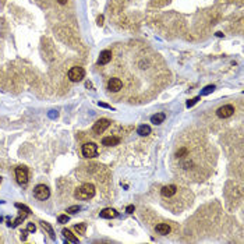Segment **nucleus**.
<instances>
[{
    "mask_svg": "<svg viewBox=\"0 0 244 244\" xmlns=\"http://www.w3.org/2000/svg\"><path fill=\"white\" fill-rule=\"evenodd\" d=\"M99 215H101V218H103V219H113V218L117 216V211L113 209V208H105V209L101 211Z\"/></svg>",
    "mask_w": 244,
    "mask_h": 244,
    "instance_id": "f8f14e48",
    "label": "nucleus"
},
{
    "mask_svg": "<svg viewBox=\"0 0 244 244\" xmlns=\"http://www.w3.org/2000/svg\"><path fill=\"white\" fill-rule=\"evenodd\" d=\"M134 209H135L134 205H129V207L126 208V212H127V213H133V212H134Z\"/></svg>",
    "mask_w": 244,
    "mask_h": 244,
    "instance_id": "393cba45",
    "label": "nucleus"
},
{
    "mask_svg": "<svg viewBox=\"0 0 244 244\" xmlns=\"http://www.w3.org/2000/svg\"><path fill=\"white\" fill-rule=\"evenodd\" d=\"M76 198L78 199H89L95 195V185L94 184H89V183H85L82 184L81 187H78L74 193Z\"/></svg>",
    "mask_w": 244,
    "mask_h": 244,
    "instance_id": "f257e3e1",
    "label": "nucleus"
},
{
    "mask_svg": "<svg viewBox=\"0 0 244 244\" xmlns=\"http://www.w3.org/2000/svg\"><path fill=\"white\" fill-rule=\"evenodd\" d=\"M84 77H85V70L82 67H78V66L71 67L70 71H68V78H70V81H73V82L81 81Z\"/></svg>",
    "mask_w": 244,
    "mask_h": 244,
    "instance_id": "20e7f679",
    "label": "nucleus"
},
{
    "mask_svg": "<svg viewBox=\"0 0 244 244\" xmlns=\"http://www.w3.org/2000/svg\"><path fill=\"white\" fill-rule=\"evenodd\" d=\"M0 183H2V177H0Z\"/></svg>",
    "mask_w": 244,
    "mask_h": 244,
    "instance_id": "c756f323",
    "label": "nucleus"
},
{
    "mask_svg": "<svg viewBox=\"0 0 244 244\" xmlns=\"http://www.w3.org/2000/svg\"><path fill=\"white\" fill-rule=\"evenodd\" d=\"M15 179L20 185H27L28 184V169L25 166H18L15 169Z\"/></svg>",
    "mask_w": 244,
    "mask_h": 244,
    "instance_id": "7ed1b4c3",
    "label": "nucleus"
},
{
    "mask_svg": "<svg viewBox=\"0 0 244 244\" xmlns=\"http://www.w3.org/2000/svg\"><path fill=\"white\" fill-rule=\"evenodd\" d=\"M57 2H59L60 4H66V3H67V0H57Z\"/></svg>",
    "mask_w": 244,
    "mask_h": 244,
    "instance_id": "cd10ccee",
    "label": "nucleus"
},
{
    "mask_svg": "<svg viewBox=\"0 0 244 244\" xmlns=\"http://www.w3.org/2000/svg\"><path fill=\"white\" fill-rule=\"evenodd\" d=\"M213 89H215V85H208V87H205L204 89H202L201 95L205 96V95H209L211 92H213Z\"/></svg>",
    "mask_w": 244,
    "mask_h": 244,
    "instance_id": "6ab92c4d",
    "label": "nucleus"
},
{
    "mask_svg": "<svg viewBox=\"0 0 244 244\" xmlns=\"http://www.w3.org/2000/svg\"><path fill=\"white\" fill-rule=\"evenodd\" d=\"M177 191H179V187L174 184H168L165 185V187H162V190H160V195H162V198H172V197H174L177 194Z\"/></svg>",
    "mask_w": 244,
    "mask_h": 244,
    "instance_id": "423d86ee",
    "label": "nucleus"
},
{
    "mask_svg": "<svg viewBox=\"0 0 244 244\" xmlns=\"http://www.w3.org/2000/svg\"><path fill=\"white\" fill-rule=\"evenodd\" d=\"M99 106H102V107H107V109H112V106H109V105H106V103H99Z\"/></svg>",
    "mask_w": 244,
    "mask_h": 244,
    "instance_id": "bb28decb",
    "label": "nucleus"
},
{
    "mask_svg": "<svg viewBox=\"0 0 244 244\" xmlns=\"http://www.w3.org/2000/svg\"><path fill=\"white\" fill-rule=\"evenodd\" d=\"M15 207L20 208V209H24L25 212H28V213H29V208H27L25 205H23V204H15Z\"/></svg>",
    "mask_w": 244,
    "mask_h": 244,
    "instance_id": "b1692460",
    "label": "nucleus"
},
{
    "mask_svg": "<svg viewBox=\"0 0 244 244\" xmlns=\"http://www.w3.org/2000/svg\"><path fill=\"white\" fill-rule=\"evenodd\" d=\"M27 230H28V232H35V230H37V226H35L34 223H29L28 226H27Z\"/></svg>",
    "mask_w": 244,
    "mask_h": 244,
    "instance_id": "5701e85b",
    "label": "nucleus"
},
{
    "mask_svg": "<svg viewBox=\"0 0 244 244\" xmlns=\"http://www.w3.org/2000/svg\"><path fill=\"white\" fill-rule=\"evenodd\" d=\"M74 230H76L77 234H85V230H87V224L85 223H78L74 226Z\"/></svg>",
    "mask_w": 244,
    "mask_h": 244,
    "instance_id": "f3484780",
    "label": "nucleus"
},
{
    "mask_svg": "<svg viewBox=\"0 0 244 244\" xmlns=\"http://www.w3.org/2000/svg\"><path fill=\"white\" fill-rule=\"evenodd\" d=\"M98 154V145L94 142H85L82 145V155L85 158H94Z\"/></svg>",
    "mask_w": 244,
    "mask_h": 244,
    "instance_id": "39448f33",
    "label": "nucleus"
},
{
    "mask_svg": "<svg viewBox=\"0 0 244 244\" xmlns=\"http://www.w3.org/2000/svg\"><path fill=\"white\" fill-rule=\"evenodd\" d=\"M78 211H81V207H80V205H73V207H68L67 208V212L68 213H77Z\"/></svg>",
    "mask_w": 244,
    "mask_h": 244,
    "instance_id": "aec40b11",
    "label": "nucleus"
},
{
    "mask_svg": "<svg viewBox=\"0 0 244 244\" xmlns=\"http://www.w3.org/2000/svg\"><path fill=\"white\" fill-rule=\"evenodd\" d=\"M62 233H63V236H64V237L67 238L68 241H71V243H78V238H77L76 236H74L73 233L70 232V230H67V229H63V230H62Z\"/></svg>",
    "mask_w": 244,
    "mask_h": 244,
    "instance_id": "4468645a",
    "label": "nucleus"
},
{
    "mask_svg": "<svg viewBox=\"0 0 244 244\" xmlns=\"http://www.w3.org/2000/svg\"><path fill=\"white\" fill-rule=\"evenodd\" d=\"M109 126H110V120H109V119H99V120L94 124L92 130H94L95 134H102V133H103Z\"/></svg>",
    "mask_w": 244,
    "mask_h": 244,
    "instance_id": "0eeeda50",
    "label": "nucleus"
},
{
    "mask_svg": "<svg viewBox=\"0 0 244 244\" xmlns=\"http://www.w3.org/2000/svg\"><path fill=\"white\" fill-rule=\"evenodd\" d=\"M49 116H50V117H57V113H50Z\"/></svg>",
    "mask_w": 244,
    "mask_h": 244,
    "instance_id": "c85d7f7f",
    "label": "nucleus"
},
{
    "mask_svg": "<svg viewBox=\"0 0 244 244\" xmlns=\"http://www.w3.org/2000/svg\"><path fill=\"white\" fill-rule=\"evenodd\" d=\"M68 220H70V218H68L67 215H60L59 218H57V222H59V223H67Z\"/></svg>",
    "mask_w": 244,
    "mask_h": 244,
    "instance_id": "412c9836",
    "label": "nucleus"
},
{
    "mask_svg": "<svg viewBox=\"0 0 244 244\" xmlns=\"http://www.w3.org/2000/svg\"><path fill=\"white\" fill-rule=\"evenodd\" d=\"M107 88H109V91H112V92H119V91L123 88V82H121L120 78L113 77V78H110L109 81H107Z\"/></svg>",
    "mask_w": 244,
    "mask_h": 244,
    "instance_id": "1a4fd4ad",
    "label": "nucleus"
},
{
    "mask_svg": "<svg viewBox=\"0 0 244 244\" xmlns=\"http://www.w3.org/2000/svg\"><path fill=\"white\" fill-rule=\"evenodd\" d=\"M233 113H234V107H233L232 105H223V106H220L218 110H216V115H218V117H220V119L230 117Z\"/></svg>",
    "mask_w": 244,
    "mask_h": 244,
    "instance_id": "6e6552de",
    "label": "nucleus"
},
{
    "mask_svg": "<svg viewBox=\"0 0 244 244\" xmlns=\"http://www.w3.org/2000/svg\"><path fill=\"white\" fill-rule=\"evenodd\" d=\"M137 133L141 135V137H145V135L151 134V127H149V126H146V124H142V126H140V127H138Z\"/></svg>",
    "mask_w": 244,
    "mask_h": 244,
    "instance_id": "dca6fc26",
    "label": "nucleus"
},
{
    "mask_svg": "<svg viewBox=\"0 0 244 244\" xmlns=\"http://www.w3.org/2000/svg\"><path fill=\"white\" fill-rule=\"evenodd\" d=\"M198 101H199V96H197V98H194V99H191V101H188V102H187V107L194 106V105H195Z\"/></svg>",
    "mask_w": 244,
    "mask_h": 244,
    "instance_id": "4be33fe9",
    "label": "nucleus"
},
{
    "mask_svg": "<svg viewBox=\"0 0 244 244\" xmlns=\"http://www.w3.org/2000/svg\"><path fill=\"white\" fill-rule=\"evenodd\" d=\"M112 52L110 50H102L101 52V54H99V59H98V64H101V66H105V64H107V63L112 60Z\"/></svg>",
    "mask_w": 244,
    "mask_h": 244,
    "instance_id": "9d476101",
    "label": "nucleus"
},
{
    "mask_svg": "<svg viewBox=\"0 0 244 244\" xmlns=\"http://www.w3.org/2000/svg\"><path fill=\"white\" fill-rule=\"evenodd\" d=\"M165 119H166V115H165V113H156V115H154V116L151 117V121H152L154 124H160L163 120H165Z\"/></svg>",
    "mask_w": 244,
    "mask_h": 244,
    "instance_id": "2eb2a0df",
    "label": "nucleus"
},
{
    "mask_svg": "<svg viewBox=\"0 0 244 244\" xmlns=\"http://www.w3.org/2000/svg\"><path fill=\"white\" fill-rule=\"evenodd\" d=\"M103 24V15H99L98 17V25H102Z\"/></svg>",
    "mask_w": 244,
    "mask_h": 244,
    "instance_id": "a878e982",
    "label": "nucleus"
},
{
    "mask_svg": "<svg viewBox=\"0 0 244 244\" xmlns=\"http://www.w3.org/2000/svg\"><path fill=\"white\" fill-rule=\"evenodd\" d=\"M34 197L37 199H39V201H45V199H48L50 197V190L45 184H38L34 188Z\"/></svg>",
    "mask_w": 244,
    "mask_h": 244,
    "instance_id": "f03ea898",
    "label": "nucleus"
},
{
    "mask_svg": "<svg viewBox=\"0 0 244 244\" xmlns=\"http://www.w3.org/2000/svg\"><path fill=\"white\" fill-rule=\"evenodd\" d=\"M155 230H156L159 234L166 236V234H169V233H170V226H169L168 223H159V224H156V226H155Z\"/></svg>",
    "mask_w": 244,
    "mask_h": 244,
    "instance_id": "ddd939ff",
    "label": "nucleus"
},
{
    "mask_svg": "<svg viewBox=\"0 0 244 244\" xmlns=\"http://www.w3.org/2000/svg\"><path fill=\"white\" fill-rule=\"evenodd\" d=\"M41 224H42V227H43V229H45V230H48V233H49V234H50V237L52 238H53L54 237V233H53V229H52V227H50V224H49L48 223V222H41Z\"/></svg>",
    "mask_w": 244,
    "mask_h": 244,
    "instance_id": "a211bd4d",
    "label": "nucleus"
},
{
    "mask_svg": "<svg viewBox=\"0 0 244 244\" xmlns=\"http://www.w3.org/2000/svg\"><path fill=\"white\" fill-rule=\"evenodd\" d=\"M119 142H120V138L115 137V135H109V137L102 138V145L105 146H115L119 145Z\"/></svg>",
    "mask_w": 244,
    "mask_h": 244,
    "instance_id": "9b49d317",
    "label": "nucleus"
}]
</instances>
